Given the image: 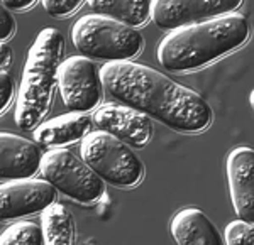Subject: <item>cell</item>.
<instances>
[{
    "instance_id": "obj_1",
    "label": "cell",
    "mask_w": 254,
    "mask_h": 245,
    "mask_svg": "<svg viewBox=\"0 0 254 245\" xmlns=\"http://www.w3.org/2000/svg\"><path fill=\"white\" fill-rule=\"evenodd\" d=\"M98 75L102 87L119 103L176 132L196 134L212 124L214 113L205 98L156 68L136 61H114L105 63Z\"/></svg>"
},
{
    "instance_id": "obj_2",
    "label": "cell",
    "mask_w": 254,
    "mask_h": 245,
    "mask_svg": "<svg viewBox=\"0 0 254 245\" xmlns=\"http://www.w3.org/2000/svg\"><path fill=\"white\" fill-rule=\"evenodd\" d=\"M249 32L248 17L237 12L176 27L158 44V63L171 73L195 71L244 46Z\"/></svg>"
},
{
    "instance_id": "obj_3",
    "label": "cell",
    "mask_w": 254,
    "mask_h": 245,
    "mask_svg": "<svg viewBox=\"0 0 254 245\" xmlns=\"http://www.w3.org/2000/svg\"><path fill=\"white\" fill-rule=\"evenodd\" d=\"M63 51L64 38L55 27L41 29L31 44L15 98L14 120L19 129L34 130L48 113Z\"/></svg>"
},
{
    "instance_id": "obj_4",
    "label": "cell",
    "mask_w": 254,
    "mask_h": 245,
    "mask_svg": "<svg viewBox=\"0 0 254 245\" xmlns=\"http://www.w3.org/2000/svg\"><path fill=\"white\" fill-rule=\"evenodd\" d=\"M71 43L81 56L104 63L132 61L144 48V38L136 27L100 14L76 20L71 27Z\"/></svg>"
},
{
    "instance_id": "obj_5",
    "label": "cell",
    "mask_w": 254,
    "mask_h": 245,
    "mask_svg": "<svg viewBox=\"0 0 254 245\" xmlns=\"http://www.w3.org/2000/svg\"><path fill=\"white\" fill-rule=\"evenodd\" d=\"M80 156L102 181L116 188H132L144 176V164L130 146L104 130H90L81 139Z\"/></svg>"
},
{
    "instance_id": "obj_6",
    "label": "cell",
    "mask_w": 254,
    "mask_h": 245,
    "mask_svg": "<svg viewBox=\"0 0 254 245\" xmlns=\"http://www.w3.org/2000/svg\"><path fill=\"white\" fill-rule=\"evenodd\" d=\"M39 171L43 179L56 191L81 205L95 203L105 191V183L81 161V157L63 147H53L44 152Z\"/></svg>"
},
{
    "instance_id": "obj_7",
    "label": "cell",
    "mask_w": 254,
    "mask_h": 245,
    "mask_svg": "<svg viewBox=\"0 0 254 245\" xmlns=\"http://www.w3.org/2000/svg\"><path fill=\"white\" fill-rule=\"evenodd\" d=\"M61 100L69 112L95 110L102 98V83L98 69L85 56H69L58 66L56 75Z\"/></svg>"
},
{
    "instance_id": "obj_8",
    "label": "cell",
    "mask_w": 254,
    "mask_h": 245,
    "mask_svg": "<svg viewBox=\"0 0 254 245\" xmlns=\"http://www.w3.org/2000/svg\"><path fill=\"white\" fill-rule=\"evenodd\" d=\"M56 193L58 191L43 178L0 183V222H17L41 213L56 201Z\"/></svg>"
},
{
    "instance_id": "obj_9",
    "label": "cell",
    "mask_w": 254,
    "mask_h": 245,
    "mask_svg": "<svg viewBox=\"0 0 254 245\" xmlns=\"http://www.w3.org/2000/svg\"><path fill=\"white\" fill-rule=\"evenodd\" d=\"M243 3L244 0H151V19L159 29L171 31L232 14Z\"/></svg>"
},
{
    "instance_id": "obj_10",
    "label": "cell",
    "mask_w": 254,
    "mask_h": 245,
    "mask_svg": "<svg viewBox=\"0 0 254 245\" xmlns=\"http://www.w3.org/2000/svg\"><path fill=\"white\" fill-rule=\"evenodd\" d=\"M92 124H95L98 130H104L132 147H144L154 132L149 117L119 101L104 103L95 108Z\"/></svg>"
},
{
    "instance_id": "obj_11",
    "label": "cell",
    "mask_w": 254,
    "mask_h": 245,
    "mask_svg": "<svg viewBox=\"0 0 254 245\" xmlns=\"http://www.w3.org/2000/svg\"><path fill=\"white\" fill-rule=\"evenodd\" d=\"M225 173H227L229 195L234 206L236 215L241 220L253 223L254 208V156L253 149L248 146L234 147L225 159Z\"/></svg>"
},
{
    "instance_id": "obj_12",
    "label": "cell",
    "mask_w": 254,
    "mask_h": 245,
    "mask_svg": "<svg viewBox=\"0 0 254 245\" xmlns=\"http://www.w3.org/2000/svg\"><path fill=\"white\" fill-rule=\"evenodd\" d=\"M43 157L41 147L34 141L14 132L0 130V179L32 178L39 171Z\"/></svg>"
},
{
    "instance_id": "obj_13",
    "label": "cell",
    "mask_w": 254,
    "mask_h": 245,
    "mask_svg": "<svg viewBox=\"0 0 254 245\" xmlns=\"http://www.w3.org/2000/svg\"><path fill=\"white\" fill-rule=\"evenodd\" d=\"M170 232L178 245H224L212 220L195 206L176 211L170 222Z\"/></svg>"
},
{
    "instance_id": "obj_14",
    "label": "cell",
    "mask_w": 254,
    "mask_h": 245,
    "mask_svg": "<svg viewBox=\"0 0 254 245\" xmlns=\"http://www.w3.org/2000/svg\"><path fill=\"white\" fill-rule=\"evenodd\" d=\"M92 118L83 112H68L39 124L34 129V142L44 147H63L81 141L92 129Z\"/></svg>"
},
{
    "instance_id": "obj_15",
    "label": "cell",
    "mask_w": 254,
    "mask_h": 245,
    "mask_svg": "<svg viewBox=\"0 0 254 245\" xmlns=\"http://www.w3.org/2000/svg\"><path fill=\"white\" fill-rule=\"evenodd\" d=\"M90 10L116 19L130 27H141L151 19V0H88Z\"/></svg>"
},
{
    "instance_id": "obj_16",
    "label": "cell",
    "mask_w": 254,
    "mask_h": 245,
    "mask_svg": "<svg viewBox=\"0 0 254 245\" xmlns=\"http://www.w3.org/2000/svg\"><path fill=\"white\" fill-rule=\"evenodd\" d=\"M41 237L43 245H73L75 222L66 206L53 203L41 211Z\"/></svg>"
},
{
    "instance_id": "obj_17",
    "label": "cell",
    "mask_w": 254,
    "mask_h": 245,
    "mask_svg": "<svg viewBox=\"0 0 254 245\" xmlns=\"http://www.w3.org/2000/svg\"><path fill=\"white\" fill-rule=\"evenodd\" d=\"M0 245H43L41 228L31 220H17L0 234Z\"/></svg>"
},
{
    "instance_id": "obj_18",
    "label": "cell",
    "mask_w": 254,
    "mask_h": 245,
    "mask_svg": "<svg viewBox=\"0 0 254 245\" xmlns=\"http://www.w3.org/2000/svg\"><path fill=\"white\" fill-rule=\"evenodd\" d=\"M222 240H225V245H253L254 242L253 223L241 218L232 220L225 227Z\"/></svg>"
},
{
    "instance_id": "obj_19",
    "label": "cell",
    "mask_w": 254,
    "mask_h": 245,
    "mask_svg": "<svg viewBox=\"0 0 254 245\" xmlns=\"http://www.w3.org/2000/svg\"><path fill=\"white\" fill-rule=\"evenodd\" d=\"M81 2L83 0H41L44 10L55 19L71 15L81 5Z\"/></svg>"
},
{
    "instance_id": "obj_20",
    "label": "cell",
    "mask_w": 254,
    "mask_h": 245,
    "mask_svg": "<svg viewBox=\"0 0 254 245\" xmlns=\"http://www.w3.org/2000/svg\"><path fill=\"white\" fill-rule=\"evenodd\" d=\"M14 92L15 85L12 76L5 69H0V113L10 105L12 98H14Z\"/></svg>"
},
{
    "instance_id": "obj_21",
    "label": "cell",
    "mask_w": 254,
    "mask_h": 245,
    "mask_svg": "<svg viewBox=\"0 0 254 245\" xmlns=\"http://www.w3.org/2000/svg\"><path fill=\"white\" fill-rule=\"evenodd\" d=\"M15 32V19L10 10L0 2V41H7Z\"/></svg>"
},
{
    "instance_id": "obj_22",
    "label": "cell",
    "mask_w": 254,
    "mask_h": 245,
    "mask_svg": "<svg viewBox=\"0 0 254 245\" xmlns=\"http://www.w3.org/2000/svg\"><path fill=\"white\" fill-rule=\"evenodd\" d=\"M12 63V49L5 41H0V69L9 68Z\"/></svg>"
},
{
    "instance_id": "obj_23",
    "label": "cell",
    "mask_w": 254,
    "mask_h": 245,
    "mask_svg": "<svg viewBox=\"0 0 254 245\" xmlns=\"http://www.w3.org/2000/svg\"><path fill=\"white\" fill-rule=\"evenodd\" d=\"M0 2H2L9 10L20 12V10H26L27 7H31L36 0H0Z\"/></svg>"
}]
</instances>
